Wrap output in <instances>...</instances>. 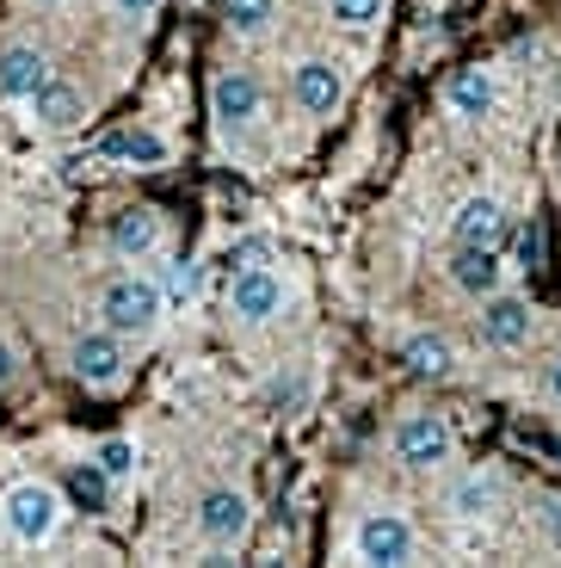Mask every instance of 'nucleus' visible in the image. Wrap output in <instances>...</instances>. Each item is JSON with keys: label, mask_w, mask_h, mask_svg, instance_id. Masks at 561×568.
<instances>
[{"label": "nucleus", "mask_w": 561, "mask_h": 568, "mask_svg": "<svg viewBox=\"0 0 561 568\" xmlns=\"http://www.w3.org/2000/svg\"><path fill=\"white\" fill-rule=\"evenodd\" d=\"M161 310H167V297H161V284L142 278V272H118V278L105 284V297H99V315H105V327H112L118 341H149L161 327Z\"/></svg>", "instance_id": "f257e3e1"}, {"label": "nucleus", "mask_w": 561, "mask_h": 568, "mask_svg": "<svg viewBox=\"0 0 561 568\" xmlns=\"http://www.w3.org/2000/svg\"><path fill=\"white\" fill-rule=\"evenodd\" d=\"M0 513H7V531L19 544H50L62 526V495L50 483H13L7 500H0Z\"/></svg>", "instance_id": "f03ea898"}, {"label": "nucleus", "mask_w": 561, "mask_h": 568, "mask_svg": "<svg viewBox=\"0 0 561 568\" xmlns=\"http://www.w3.org/2000/svg\"><path fill=\"white\" fill-rule=\"evenodd\" d=\"M278 310H284V278L272 266H241L228 278V315L241 327H266Z\"/></svg>", "instance_id": "7ed1b4c3"}, {"label": "nucleus", "mask_w": 561, "mask_h": 568, "mask_svg": "<svg viewBox=\"0 0 561 568\" xmlns=\"http://www.w3.org/2000/svg\"><path fill=\"white\" fill-rule=\"evenodd\" d=\"M211 118H216V136L235 142L241 130H253V118H259V81H253L247 69H223L211 81Z\"/></svg>", "instance_id": "20e7f679"}, {"label": "nucleus", "mask_w": 561, "mask_h": 568, "mask_svg": "<svg viewBox=\"0 0 561 568\" xmlns=\"http://www.w3.org/2000/svg\"><path fill=\"white\" fill-rule=\"evenodd\" d=\"M351 556L358 562H407L414 556V526L401 513H365L351 531Z\"/></svg>", "instance_id": "39448f33"}, {"label": "nucleus", "mask_w": 561, "mask_h": 568, "mask_svg": "<svg viewBox=\"0 0 561 568\" xmlns=\"http://www.w3.org/2000/svg\"><path fill=\"white\" fill-rule=\"evenodd\" d=\"M450 426L445 414H407L401 426H395V457H401L407 469H438L450 457Z\"/></svg>", "instance_id": "423d86ee"}, {"label": "nucleus", "mask_w": 561, "mask_h": 568, "mask_svg": "<svg viewBox=\"0 0 561 568\" xmlns=\"http://www.w3.org/2000/svg\"><path fill=\"white\" fill-rule=\"evenodd\" d=\"M69 371L81 377L86 389H112L124 377V341H118L112 327H99V334H81L69 346Z\"/></svg>", "instance_id": "0eeeda50"}, {"label": "nucleus", "mask_w": 561, "mask_h": 568, "mask_svg": "<svg viewBox=\"0 0 561 568\" xmlns=\"http://www.w3.org/2000/svg\"><path fill=\"white\" fill-rule=\"evenodd\" d=\"M247 519H253V507H247V495H235V488H211V495L197 500V538L216 544V550H228V544L247 538Z\"/></svg>", "instance_id": "6e6552de"}, {"label": "nucleus", "mask_w": 561, "mask_h": 568, "mask_svg": "<svg viewBox=\"0 0 561 568\" xmlns=\"http://www.w3.org/2000/svg\"><path fill=\"white\" fill-rule=\"evenodd\" d=\"M290 87H296V105L315 112V118H327L339 100H346V74H339L327 57H303V62H296V74H290Z\"/></svg>", "instance_id": "1a4fd4ad"}, {"label": "nucleus", "mask_w": 561, "mask_h": 568, "mask_svg": "<svg viewBox=\"0 0 561 568\" xmlns=\"http://www.w3.org/2000/svg\"><path fill=\"white\" fill-rule=\"evenodd\" d=\"M531 303L524 297H488V310H481V334H488V346H500V353H519L524 341H531Z\"/></svg>", "instance_id": "9d476101"}, {"label": "nucleus", "mask_w": 561, "mask_h": 568, "mask_svg": "<svg viewBox=\"0 0 561 568\" xmlns=\"http://www.w3.org/2000/svg\"><path fill=\"white\" fill-rule=\"evenodd\" d=\"M500 229H506V216H500L493 199H463L457 216H450V242L457 247H493L500 242Z\"/></svg>", "instance_id": "9b49d317"}, {"label": "nucleus", "mask_w": 561, "mask_h": 568, "mask_svg": "<svg viewBox=\"0 0 561 568\" xmlns=\"http://www.w3.org/2000/svg\"><path fill=\"white\" fill-rule=\"evenodd\" d=\"M500 476H493V469H476V476H463V483L450 488V500L445 507L457 513V519H469V526H476V519H493V513H500Z\"/></svg>", "instance_id": "f8f14e48"}, {"label": "nucleus", "mask_w": 561, "mask_h": 568, "mask_svg": "<svg viewBox=\"0 0 561 568\" xmlns=\"http://www.w3.org/2000/svg\"><path fill=\"white\" fill-rule=\"evenodd\" d=\"M50 81V62L38 50H7L0 57V100H38V87Z\"/></svg>", "instance_id": "ddd939ff"}, {"label": "nucleus", "mask_w": 561, "mask_h": 568, "mask_svg": "<svg viewBox=\"0 0 561 568\" xmlns=\"http://www.w3.org/2000/svg\"><path fill=\"white\" fill-rule=\"evenodd\" d=\"M450 284L469 291V297H493V291H500V254H493V247H457Z\"/></svg>", "instance_id": "4468645a"}, {"label": "nucleus", "mask_w": 561, "mask_h": 568, "mask_svg": "<svg viewBox=\"0 0 561 568\" xmlns=\"http://www.w3.org/2000/svg\"><path fill=\"white\" fill-rule=\"evenodd\" d=\"M161 247V216L155 211H124L112 216V254L118 260H149Z\"/></svg>", "instance_id": "2eb2a0df"}, {"label": "nucleus", "mask_w": 561, "mask_h": 568, "mask_svg": "<svg viewBox=\"0 0 561 568\" xmlns=\"http://www.w3.org/2000/svg\"><path fill=\"white\" fill-rule=\"evenodd\" d=\"M445 105L457 118H469V124L488 118L493 112V74L488 69H457V74H450V87H445Z\"/></svg>", "instance_id": "dca6fc26"}, {"label": "nucleus", "mask_w": 561, "mask_h": 568, "mask_svg": "<svg viewBox=\"0 0 561 568\" xmlns=\"http://www.w3.org/2000/svg\"><path fill=\"white\" fill-rule=\"evenodd\" d=\"M31 112H38L43 130H74L86 118V100H81V87H69V81H43Z\"/></svg>", "instance_id": "f3484780"}, {"label": "nucleus", "mask_w": 561, "mask_h": 568, "mask_svg": "<svg viewBox=\"0 0 561 568\" xmlns=\"http://www.w3.org/2000/svg\"><path fill=\"white\" fill-rule=\"evenodd\" d=\"M99 149H105L112 161H130V168H161V161H167V142H161L155 130H136V124H130V130H112Z\"/></svg>", "instance_id": "a211bd4d"}, {"label": "nucleus", "mask_w": 561, "mask_h": 568, "mask_svg": "<svg viewBox=\"0 0 561 568\" xmlns=\"http://www.w3.org/2000/svg\"><path fill=\"white\" fill-rule=\"evenodd\" d=\"M401 365L414 371V377H445L450 371V341H438V334H414V341L401 346Z\"/></svg>", "instance_id": "6ab92c4d"}, {"label": "nucleus", "mask_w": 561, "mask_h": 568, "mask_svg": "<svg viewBox=\"0 0 561 568\" xmlns=\"http://www.w3.org/2000/svg\"><path fill=\"white\" fill-rule=\"evenodd\" d=\"M278 19V0H228V31L235 38H259Z\"/></svg>", "instance_id": "aec40b11"}, {"label": "nucleus", "mask_w": 561, "mask_h": 568, "mask_svg": "<svg viewBox=\"0 0 561 568\" xmlns=\"http://www.w3.org/2000/svg\"><path fill=\"white\" fill-rule=\"evenodd\" d=\"M69 495L81 500L86 513H99L105 500H112V476H105L99 464H81V469H74V483H69Z\"/></svg>", "instance_id": "412c9836"}, {"label": "nucleus", "mask_w": 561, "mask_h": 568, "mask_svg": "<svg viewBox=\"0 0 561 568\" xmlns=\"http://www.w3.org/2000/svg\"><path fill=\"white\" fill-rule=\"evenodd\" d=\"M93 464L105 469L112 483H130V476H136V445H130V439H99L93 445Z\"/></svg>", "instance_id": "4be33fe9"}, {"label": "nucleus", "mask_w": 561, "mask_h": 568, "mask_svg": "<svg viewBox=\"0 0 561 568\" xmlns=\"http://www.w3.org/2000/svg\"><path fill=\"white\" fill-rule=\"evenodd\" d=\"M327 13H334V26L365 31V26H377V19L389 13V0H327Z\"/></svg>", "instance_id": "5701e85b"}, {"label": "nucleus", "mask_w": 561, "mask_h": 568, "mask_svg": "<svg viewBox=\"0 0 561 568\" xmlns=\"http://www.w3.org/2000/svg\"><path fill=\"white\" fill-rule=\"evenodd\" d=\"M272 414H296L303 402H309V371H296V377H278V384L266 389Z\"/></svg>", "instance_id": "b1692460"}, {"label": "nucleus", "mask_w": 561, "mask_h": 568, "mask_svg": "<svg viewBox=\"0 0 561 568\" xmlns=\"http://www.w3.org/2000/svg\"><path fill=\"white\" fill-rule=\"evenodd\" d=\"M161 297H167V303H192V297H197V266H185V260H180V266H167Z\"/></svg>", "instance_id": "393cba45"}, {"label": "nucleus", "mask_w": 561, "mask_h": 568, "mask_svg": "<svg viewBox=\"0 0 561 568\" xmlns=\"http://www.w3.org/2000/svg\"><path fill=\"white\" fill-rule=\"evenodd\" d=\"M266 260H272V242H266V235H241V242L235 247H228V266H266Z\"/></svg>", "instance_id": "a878e982"}, {"label": "nucleus", "mask_w": 561, "mask_h": 568, "mask_svg": "<svg viewBox=\"0 0 561 568\" xmlns=\"http://www.w3.org/2000/svg\"><path fill=\"white\" fill-rule=\"evenodd\" d=\"M13 377H19V346H13V341H0V389L13 384Z\"/></svg>", "instance_id": "bb28decb"}, {"label": "nucleus", "mask_w": 561, "mask_h": 568, "mask_svg": "<svg viewBox=\"0 0 561 568\" xmlns=\"http://www.w3.org/2000/svg\"><path fill=\"white\" fill-rule=\"evenodd\" d=\"M112 7H118V19H149L161 0H112Z\"/></svg>", "instance_id": "cd10ccee"}, {"label": "nucleus", "mask_w": 561, "mask_h": 568, "mask_svg": "<svg viewBox=\"0 0 561 568\" xmlns=\"http://www.w3.org/2000/svg\"><path fill=\"white\" fill-rule=\"evenodd\" d=\"M524 266H537V260H543V229H524Z\"/></svg>", "instance_id": "c85d7f7f"}, {"label": "nucleus", "mask_w": 561, "mask_h": 568, "mask_svg": "<svg viewBox=\"0 0 561 568\" xmlns=\"http://www.w3.org/2000/svg\"><path fill=\"white\" fill-rule=\"evenodd\" d=\"M549 396L561 402V358H555V365H549Z\"/></svg>", "instance_id": "c756f323"}]
</instances>
